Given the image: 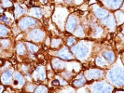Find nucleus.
I'll return each instance as SVG.
<instances>
[{
    "label": "nucleus",
    "mask_w": 124,
    "mask_h": 93,
    "mask_svg": "<svg viewBox=\"0 0 124 93\" xmlns=\"http://www.w3.org/2000/svg\"><path fill=\"white\" fill-rule=\"evenodd\" d=\"M2 11H3V10H2V9H1V7H0V12H2Z\"/></svg>",
    "instance_id": "nucleus-40"
},
{
    "label": "nucleus",
    "mask_w": 124,
    "mask_h": 93,
    "mask_svg": "<svg viewBox=\"0 0 124 93\" xmlns=\"http://www.w3.org/2000/svg\"><path fill=\"white\" fill-rule=\"evenodd\" d=\"M104 22H105V24L109 26V27H114L115 26V21H114V18L112 17L111 15L106 17V19L104 20Z\"/></svg>",
    "instance_id": "nucleus-14"
},
{
    "label": "nucleus",
    "mask_w": 124,
    "mask_h": 93,
    "mask_svg": "<svg viewBox=\"0 0 124 93\" xmlns=\"http://www.w3.org/2000/svg\"><path fill=\"white\" fill-rule=\"evenodd\" d=\"M95 15L100 19H105L108 15V11L104 8H97L95 10Z\"/></svg>",
    "instance_id": "nucleus-13"
},
{
    "label": "nucleus",
    "mask_w": 124,
    "mask_h": 93,
    "mask_svg": "<svg viewBox=\"0 0 124 93\" xmlns=\"http://www.w3.org/2000/svg\"><path fill=\"white\" fill-rule=\"evenodd\" d=\"M61 43H62V41H61L60 39H53L52 44H51V47H52L53 49L59 48V47H60V45H61Z\"/></svg>",
    "instance_id": "nucleus-22"
},
{
    "label": "nucleus",
    "mask_w": 124,
    "mask_h": 93,
    "mask_svg": "<svg viewBox=\"0 0 124 93\" xmlns=\"http://www.w3.org/2000/svg\"><path fill=\"white\" fill-rule=\"evenodd\" d=\"M34 88H35V86L34 85H30L29 87H27V90L31 92V91H34Z\"/></svg>",
    "instance_id": "nucleus-31"
},
{
    "label": "nucleus",
    "mask_w": 124,
    "mask_h": 93,
    "mask_svg": "<svg viewBox=\"0 0 124 93\" xmlns=\"http://www.w3.org/2000/svg\"><path fill=\"white\" fill-rule=\"evenodd\" d=\"M12 74H13L12 70L6 72L5 74L2 75V82L4 84H9L11 82V80H12Z\"/></svg>",
    "instance_id": "nucleus-11"
},
{
    "label": "nucleus",
    "mask_w": 124,
    "mask_h": 93,
    "mask_svg": "<svg viewBox=\"0 0 124 93\" xmlns=\"http://www.w3.org/2000/svg\"><path fill=\"white\" fill-rule=\"evenodd\" d=\"M96 63L100 65V66H105L106 64H105V62H104V60H102L101 58H98L97 60H96Z\"/></svg>",
    "instance_id": "nucleus-26"
},
{
    "label": "nucleus",
    "mask_w": 124,
    "mask_h": 93,
    "mask_svg": "<svg viewBox=\"0 0 124 93\" xmlns=\"http://www.w3.org/2000/svg\"><path fill=\"white\" fill-rule=\"evenodd\" d=\"M25 51H26V49H25L24 46L22 43L19 44L18 47H17V52H18L20 55H23L25 53Z\"/></svg>",
    "instance_id": "nucleus-18"
},
{
    "label": "nucleus",
    "mask_w": 124,
    "mask_h": 93,
    "mask_svg": "<svg viewBox=\"0 0 124 93\" xmlns=\"http://www.w3.org/2000/svg\"><path fill=\"white\" fill-rule=\"evenodd\" d=\"M4 63H5V62H4L3 60H1V59H0V66H2V65H4Z\"/></svg>",
    "instance_id": "nucleus-35"
},
{
    "label": "nucleus",
    "mask_w": 124,
    "mask_h": 93,
    "mask_svg": "<svg viewBox=\"0 0 124 93\" xmlns=\"http://www.w3.org/2000/svg\"><path fill=\"white\" fill-rule=\"evenodd\" d=\"M84 83H85V80H84V78H82V79H78V80H76L73 82V86L76 87H82L83 85H84Z\"/></svg>",
    "instance_id": "nucleus-20"
},
{
    "label": "nucleus",
    "mask_w": 124,
    "mask_h": 93,
    "mask_svg": "<svg viewBox=\"0 0 124 93\" xmlns=\"http://www.w3.org/2000/svg\"><path fill=\"white\" fill-rule=\"evenodd\" d=\"M44 36V33L43 31H40V30H36V31L31 32L30 34V38L32 40H35V41H40Z\"/></svg>",
    "instance_id": "nucleus-7"
},
{
    "label": "nucleus",
    "mask_w": 124,
    "mask_h": 93,
    "mask_svg": "<svg viewBox=\"0 0 124 93\" xmlns=\"http://www.w3.org/2000/svg\"><path fill=\"white\" fill-rule=\"evenodd\" d=\"M35 78H38L39 80H44L45 79V76H46V72L44 70L43 67H38L37 69H36V72L34 74Z\"/></svg>",
    "instance_id": "nucleus-10"
},
{
    "label": "nucleus",
    "mask_w": 124,
    "mask_h": 93,
    "mask_svg": "<svg viewBox=\"0 0 124 93\" xmlns=\"http://www.w3.org/2000/svg\"><path fill=\"white\" fill-rule=\"evenodd\" d=\"M104 73L99 69H91L86 72V77L88 79H97L100 77H103Z\"/></svg>",
    "instance_id": "nucleus-4"
},
{
    "label": "nucleus",
    "mask_w": 124,
    "mask_h": 93,
    "mask_svg": "<svg viewBox=\"0 0 124 93\" xmlns=\"http://www.w3.org/2000/svg\"><path fill=\"white\" fill-rule=\"evenodd\" d=\"M93 89L94 93H111L113 87L106 83H96L94 84Z\"/></svg>",
    "instance_id": "nucleus-3"
},
{
    "label": "nucleus",
    "mask_w": 124,
    "mask_h": 93,
    "mask_svg": "<svg viewBox=\"0 0 124 93\" xmlns=\"http://www.w3.org/2000/svg\"><path fill=\"white\" fill-rule=\"evenodd\" d=\"M26 45H27V47H28V49H29V50L31 51V52H33V53H35V52H37V50H38V48H37L36 45H34V44L32 43H26Z\"/></svg>",
    "instance_id": "nucleus-21"
},
{
    "label": "nucleus",
    "mask_w": 124,
    "mask_h": 93,
    "mask_svg": "<svg viewBox=\"0 0 124 93\" xmlns=\"http://www.w3.org/2000/svg\"><path fill=\"white\" fill-rule=\"evenodd\" d=\"M121 3H122V0H105V4L106 6L114 9L118 8L121 5Z\"/></svg>",
    "instance_id": "nucleus-8"
},
{
    "label": "nucleus",
    "mask_w": 124,
    "mask_h": 93,
    "mask_svg": "<svg viewBox=\"0 0 124 93\" xmlns=\"http://www.w3.org/2000/svg\"><path fill=\"white\" fill-rule=\"evenodd\" d=\"M58 56L61 57L63 60H71L72 59V55L70 54V52L68 51L67 48H63L62 50H60L58 53Z\"/></svg>",
    "instance_id": "nucleus-9"
},
{
    "label": "nucleus",
    "mask_w": 124,
    "mask_h": 93,
    "mask_svg": "<svg viewBox=\"0 0 124 93\" xmlns=\"http://www.w3.org/2000/svg\"><path fill=\"white\" fill-rule=\"evenodd\" d=\"M8 2H9V1H8V0H4V6L5 7L12 6V3H8Z\"/></svg>",
    "instance_id": "nucleus-30"
},
{
    "label": "nucleus",
    "mask_w": 124,
    "mask_h": 93,
    "mask_svg": "<svg viewBox=\"0 0 124 93\" xmlns=\"http://www.w3.org/2000/svg\"><path fill=\"white\" fill-rule=\"evenodd\" d=\"M75 41H76L75 37H69V38H68V41H67V44H68L69 46H72V45H73V44L75 43Z\"/></svg>",
    "instance_id": "nucleus-29"
},
{
    "label": "nucleus",
    "mask_w": 124,
    "mask_h": 93,
    "mask_svg": "<svg viewBox=\"0 0 124 93\" xmlns=\"http://www.w3.org/2000/svg\"><path fill=\"white\" fill-rule=\"evenodd\" d=\"M32 15H34L37 18H41L42 17V10L38 7H34L32 9Z\"/></svg>",
    "instance_id": "nucleus-15"
},
{
    "label": "nucleus",
    "mask_w": 124,
    "mask_h": 93,
    "mask_svg": "<svg viewBox=\"0 0 124 93\" xmlns=\"http://www.w3.org/2000/svg\"><path fill=\"white\" fill-rule=\"evenodd\" d=\"M27 5H28V6H29V7L34 6V0H30V1H29V3H28Z\"/></svg>",
    "instance_id": "nucleus-33"
},
{
    "label": "nucleus",
    "mask_w": 124,
    "mask_h": 93,
    "mask_svg": "<svg viewBox=\"0 0 124 93\" xmlns=\"http://www.w3.org/2000/svg\"><path fill=\"white\" fill-rule=\"evenodd\" d=\"M1 20H2L3 21H5L6 23H8V24H9V22H10V21H9V20H8V17L7 15L2 16V17H1Z\"/></svg>",
    "instance_id": "nucleus-27"
},
{
    "label": "nucleus",
    "mask_w": 124,
    "mask_h": 93,
    "mask_svg": "<svg viewBox=\"0 0 124 93\" xmlns=\"http://www.w3.org/2000/svg\"><path fill=\"white\" fill-rule=\"evenodd\" d=\"M49 44H50V39L47 40V45H49Z\"/></svg>",
    "instance_id": "nucleus-39"
},
{
    "label": "nucleus",
    "mask_w": 124,
    "mask_h": 93,
    "mask_svg": "<svg viewBox=\"0 0 124 93\" xmlns=\"http://www.w3.org/2000/svg\"><path fill=\"white\" fill-rule=\"evenodd\" d=\"M52 85H53V86H59V85H60V81L57 80V79L53 80L52 81Z\"/></svg>",
    "instance_id": "nucleus-32"
},
{
    "label": "nucleus",
    "mask_w": 124,
    "mask_h": 93,
    "mask_svg": "<svg viewBox=\"0 0 124 93\" xmlns=\"http://www.w3.org/2000/svg\"><path fill=\"white\" fill-rule=\"evenodd\" d=\"M8 33V29L7 28L5 25L0 24V36H5Z\"/></svg>",
    "instance_id": "nucleus-19"
},
{
    "label": "nucleus",
    "mask_w": 124,
    "mask_h": 93,
    "mask_svg": "<svg viewBox=\"0 0 124 93\" xmlns=\"http://www.w3.org/2000/svg\"><path fill=\"white\" fill-rule=\"evenodd\" d=\"M35 93H47V87H44V86H39L36 89Z\"/></svg>",
    "instance_id": "nucleus-24"
},
{
    "label": "nucleus",
    "mask_w": 124,
    "mask_h": 93,
    "mask_svg": "<svg viewBox=\"0 0 124 93\" xmlns=\"http://www.w3.org/2000/svg\"><path fill=\"white\" fill-rule=\"evenodd\" d=\"M89 47H87L86 45H84L83 43H80L77 46H75L72 48V52H74L75 54H77V56L79 59H84L86 58L87 55L89 54Z\"/></svg>",
    "instance_id": "nucleus-2"
},
{
    "label": "nucleus",
    "mask_w": 124,
    "mask_h": 93,
    "mask_svg": "<svg viewBox=\"0 0 124 93\" xmlns=\"http://www.w3.org/2000/svg\"><path fill=\"white\" fill-rule=\"evenodd\" d=\"M116 15H117V19H118V20H117V21H118V23H121V22L123 21V18H122V16H123V15H122V13L117 12Z\"/></svg>",
    "instance_id": "nucleus-25"
},
{
    "label": "nucleus",
    "mask_w": 124,
    "mask_h": 93,
    "mask_svg": "<svg viewBox=\"0 0 124 93\" xmlns=\"http://www.w3.org/2000/svg\"><path fill=\"white\" fill-rule=\"evenodd\" d=\"M23 12H24V10H23L22 7H20L18 5H16V6H15V15H16V16L22 15Z\"/></svg>",
    "instance_id": "nucleus-23"
},
{
    "label": "nucleus",
    "mask_w": 124,
    "mask_h": 93,
    "mask_svg": "<svg viewBox=\"0 0 124 93\" xmlns=\"http://www.w3.org/2000/svg\"><path fill=\"white\" fill-rule=\"evenodd\" d=\"M104 56H105V58H106V60L109 61L110 62H113L114 61H115V55H114V53L111 52V51H107V52H106V53L104 54Z\"/></svg>",
    "instance_id": "nucleus-16"
},
{
    "label": "nucleus",
    "mask_w": 124,
    "mask_h": 93,
    "mask_svg": "<svg viewBox=\"0 0 124 93\" xmlns=\"http://www.w3.org/2000/svg\"><path fill=\"white\" fill-rule=\"evenodd\" d=\"M108 78L116 85H123V70L122 68H114L108 73Z\"/></svg>",
    "instance_id": "nucleus-1"
},
{
    "label": "nucleus",
    "mask_w": 124,
    "mask_h": 93,
    "mask_svg": "<svg viewBox=\"0 0 124 93\" xmlns=\"http://www.w3.org/2000/svg\"><path fill=\"white\" fill-rule=\"evenodd\" d=\"M2 90H3V87H2V86H0V93L2 92Z\"/></svg>",
    "instance_id": "nucleus-38"
},
{
    "label": "nucleus",
    "mask_w": 124,
    "mask_h": 93,
    "mask_svg": "<svg viewBox=\"0 0 124 93\" xmlns=\"http://www.w3.org/2000/svg\"><path fill=\"white\" fill-rule=\"evenodd\" d=\"M78 24V19L74 17V16H71L67 21V23H66V29L69 32H73L76 28V26Z\"/></svg>",
    "instance_id": "nucleus-6"
},
{
    "label": "nucleus",
    "mask_w": 124,
    "mask_h": 93,
    "mask_svg": "<svg viewBox=\"0 0 124 93\" xmlns=\"http://www.w3.org/2000/svg\"><path fill=\"white\" fill-rule=\"evenodd\" d=\"M89 3H90V4H95V3H96V0H90Z\"/></svg>",
    "instance_id": "nucleus-34"
},
{
    "label": "nucleus",
    "mask_w": 124,
    "mask_h": 93,
    "mask_svg": "<svg viewBox=\"0 0 124 93\" xmlns=\"http://www.w3.org/2000/svg\"><path fill=\"white\" fill-rule=\"evenodd\" d=\"M13 83H14L15 86H23L24 84V79L22 76V74H20V73H17V74H15L14 82Z\"/></svg>",
    "instance_id": "nucleus-12"
},
{
    "label": "nucleus",
    "mask_w": 124,
    "mask_h": 93,
    "mask_svg": "<svg viewBox=\"0 0 124 93\" xmlns=\"http://www.w3.org/2000/svg\"><path fill=\"white\" fill-rule=\"evenodd\" d=\"M37 24V21L35 19L30 18V17H26V18L22 19L19 22V25L21 26L22 29H26L30 26H33V25Z\"/></svg>",
    "instance_id": "nucleus-5"
},
{
    "label": "nucleus",
    "mask_w": 124,
    "mask_h": 93,
    "mask_svg": "<svg viewBox=\"0 0 124 93\" xmlns=\"http://www.w3.org/2000/svg\"><path fill=\"white\" fill-rule=\"evenodd\" d=\"M76 35H77V36H84V34L82 33V29H81V27H79V28L77 30Z\"/></svg>",
    "instance_id": "nucleus-28"
},
{
    "label": "nucleus",
    "mask_w": 124,
    "mask_h": 93,
    "mask_svg": "<svg viewBox=\"0 0 124 93\" xmlns=\"http://www.w3.org/2000/svg\"><path fill=\"white\" fill-rule=\"evenodd\" d=\"M11 63L15 64V63H16V61H15V60H11Z\"/></svg>",
    "instance_id": "nucleus-37"
},
{
    "label": "nucleus",
    "mask_w": 124,
    "mask_h": 93,
    "mask_svg": "<svg viewBox=\"0 0 124 93\" xmlns=\"http://www.w3.org/2000/svg\"><path fill=\"white\" fill-rule=\"evenodd\" d=\"M63 66V63L62 62H61L60 60H53V67L56 69V70H60V69L62 68Z\"/></svg>",
    "instance_id": "nucleus-17"
},
{
    "label": "nucleus",
    "mask_w": 124,
    "mask_h": 93,
    "mask_svg": "<svg viewBox=\"0 0 124 93\" xmlns=\"http://www.w3.org/2000/svg\"><path fill=\"white\" fill-rule=\"evenodd\" d=\"M116 93H123V90H117Z\"/></svg>",
    "instance_id": "nucleus-36"
}]
</instances>
